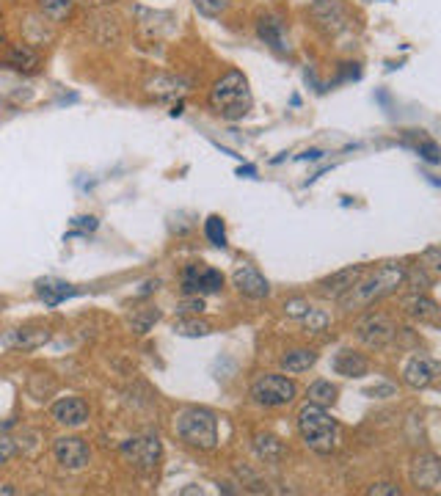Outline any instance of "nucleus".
I'll return each instance as SVG.
<instances>
[{
  "label": "nucleus",
  "instance_id": "obj_34",
  "mask_svg": "<svg viewBox=\"0 0 441 496\" xmlns=\"http://www.w3.org/2000/svg\"><path fill=\"white\" fill-rule=\"evenodd\" d=\"M204 309V301H202V295H188L180 306H177V311L180 314H199V311Z\"/></svg>",
  "mask_w": 441,
  "mask_h": 496
},
{
  "label": "nucleus",
  "instance_id": "obj_11",
  "mask_svg": "<svg viewBox=\"0 0 441 496\" xmlns=\"http://www.w3.org/2000/svg\"><path fill=\"white\" fill-rule=\"evenodd\" d=\"M411 482L420 488V491H439L441 488V460L436 455L422 453L411 460Z\"/></svg>",
  "mask_w": 441,
  "mask_h": 496
},
{
  "label": "nucleus",
  "instance_id": "obj_30",
  "mask_svg": "<svg viewBox=\"0 0 441 496\" xmlns=\"http://www.w3.org/2000/svg\"><path fill=\"white\" fill-rule=\"evenodd\" d=\"M256 453L265 460H276L281 455V441H276L274 435H256Z\"/></svg>",
  "mask_w": 441,
  "mask_h": 496
},
{
  "label": "nucleus",
  "instance_id": "obj_13",
  "mask_svg": "<svg viewBox=\"0 0 441 496\" xmlns=\"http://www.w3.org/2000/svg\"><path fill=\"white\" fill-rule=\"evenodd\" d=\"M232 281H234V287H237L240 295H246V298H251V301H262V298L271 295L268 279H265L256 268H251V265H240V268L232 273Z\"/></svg>",
  "mask_w": 441,
  "mask_h": 496
},
{
  "label": "nucleus",
  "instance_id": "obj_42",
  "mask_svg": "<svg viewBox=\"0 0 441 496\" xmlns=\"http://www.w3.org/2000/svg\"><path fill=\"white\" fill-rule=\"evenodd\" d=\"M0 306H3V298H0Z\"/></svg>",
  "mask_w": 441,
  "mask_h": 496
},
{
  "label": "nucleus",
  "instance_id": "obj_22",
  "mask_svg": "<svg viewBox=\"0 0 441 496\" xmlns=\"http://www.w3.org/2000/svg\"><path fill=\"white\" fill-rule=\"evenodd\" d=\"M39 53L31 47V44H11L9 53L3 56V63L9 69H17V72H33L39 66Z\"/></svg>",
  "mask_w": 441,
  "mask_h": 496
},
{
  "label": "nucleus",
  "instance_id": "obj_28",
  "mask_svg": "<svg viewBox=\"0 0 441 496\" xmlns=\"http://www.w3.org/2000/svg\"><path fill=\"white\" fill-rule=\"evenodd\" d=\"M204 234H207V240H210L212 246H218V248L227 246V227H224V221H221L218 215H210V218L204 221Z\"/></svg>",
  "mask_w": 441,
  "mask_h": 496
},
{
  "label": "nucleus",
  "instance_id": "obj_32",
  "mask_svg": "<svg viewBox=\"0 0 441 496\" xmlns=\"http://www.w3.org/2000/svg\"><path fill=\"white\" fill-rule=\"evenodd\" d=\"M420 262H422L420 268H425L427 273L441 276V246H433V248H427V251H422Z\"/></svg>",
  "mask_w": 441,
  "mask_h": 496
},
{
  "label": "nucleus",
  "instance_id": "obj_33",
  "mask_svg": "<svg viewBox=\"0 0 441 496\" xmlns=\"http://www.w3.org/2000/svg\"><path fill=\"white\" fill-rule=\"evenodd\" d=\"M301 320H303V326L312 331V334H320V331H326V326H328V314L320 309H312V306H309V311Z\"/></svg>",
  "mask_w": 441,
  "mask_h": 496
},
{
  "label": "nucleus",
  "instance_id": "obj_2",
  "mask_svg": "<svg viewBox=\"0 0 441 496\" xmlns=\"http://www.w3.org/2000/svg\"><path fill=\"white\" fill-rule=\"evenodd\" d=\"M210 108L221 119H229V122L243 119L251 110V88H249L246 75L237 72V69H232L221 81L212 83Z\"/></svg>",
  "mask_w": 441,
  "mask_h": 496
},
{
  "label": "nucleus",
  "instance_id": "obj_12",
  "mask_svg": "<svg viewBox=\"0 0 441 496\" xmlns=\"http://www.w3.org/2000/svg\"><path fill=\"white\" fill-rule=\"evenodd\" d=\"M224 287V276L212 268H199L188 265L182 273V292L185 295H210Z\"/></svg>",
  "mask_w": 441,
  "mask_h": 496
},
{
  "label": "nucleus",
  "instance_id": "obj_25",
  "mask_svg": "<svg viewBox=\"0 0 441 496\" xmlns=\"http://www.w3.org/2000/svg\"><path fill=\"white\" fill-rule=\"evenodd\" d=\"M306 397H309V403H317V405H334L336 400V386L331 381H315L309 389H306Z\"/></svg>",
  "mask_w": 441,
  "mask_h": 496
},
{
  "label": "nucleus",
  "instance_id": "obj_17",
  "mask_svg": "<svg viewBox=\"0 0 441 496\" xmlns=\"http://www.w3.org/2000/svg\"><path fill=\"white\" fill-rule=\"evenodd\" d=\"M144 91H147L149 97H155V100H174V97H182L188 91V83L182 81V78L157 72L155 78H149L144 83Z\"/></svg>",
  "mask_w": 441,
  "mask_h": 496
},
{
  "label": "nucleus",
  "instance_id": "obj_8",
  "mask_svg": "<svg viewBox=\"0 0 441 496\" xmlns=\"http://www.w3.org/2000/svg\"><path fill=\"white\" fill-rule=\"evenodd\" d=\"M119 453L125 455L127 460L144 472L157 469V460H160V438L157 435H141V438H130L122 441Z\"/></svg>",
  "mask_w": 441,
  "mask_h": 496
},
{
  "label": "nucleus",
  "instance_id": "obj_35",
  "mask_svg": "<svg viewBox=\"0 0 441 496\" xmlns=\"http://www.w3.org/2000/svg\"><path fill=\"white\" fill-rule=\"evenodd\" d=\"M284 311H287L290 317H295V320H301V317L309 311V304H306V301H301V298H293V301H287V304H284Z\"/></svg>",
  "mask_w": 441,
  "mask_h": 496
},
{
  "label": "nucleus",
  "instance_id": "obj_24",
  "mask_svg": "<svg viewBox=\"0 0 441 496\" xmlns=\"http://www.w3.org/2000/svg\"><path fill=\"white\" fill-rule=\"evenodd\" d=\"M317 361V353L315 351H306V348H298V351H290L281 356V370L287 375H298V372H306L309 367H315Z\"/></svg>",
  "mask_w": 441,
  "mask_h": 496
},
{
  "label": "nucleus",
  "instance_id": "obj_37",
  "mask_svg": "<svg viewBox=\"0 0 441 496\" xmlns=\"http://www.w3.org/2000/svg\"><path fill=\"white\" fill-rule=\"evenodd\" d=\"M72 227L81 229V232H94V229H97V218H94V215H81V218L72 221Z\"/></svg>",
  "mask_w": 441,
  "mask_h": 496
},
{
  "label": "nucleus",
  "instance_id": "obj_38",
  "mask_svg": "<svg viewBox=\"0 0 441 496\" xmlns=\"http://www.w3.org/2000/svg\"><path fill=\"white\" fill-rule=\"evenodd\" d=\"M367 394H370V397H380V394H383V397H392V394H395V386H389V383H386V386H373V389H367Z\"/></svg>",
  "mask_w": 441,
  "mask_h": 496
},
{
  "label": "nucleus",
  "instance_id": "obj_15",
  "mask_svg": "<svg viewBox=\"0 0 441 496\" xmlns=\"http://www.w3.org/2000/svg\"><path fill=\"white\" fill-rule=\"evenodd\" d=\"M47 339H50V331L47 329H14L6 331L0 336V345L11 348V351H36V348H42Z\"/></svg>",
  "mask_w": 441,
  "mask_h": 496
},
{
  "label": "nucleus",
  "instance_id": "obj_16",
  "mask_svg": "<svg viewBox=\"0 0 441 496\" xmlns=\"http://www.w3.org/2000/svg\"><path fill=\"white\" fill-rule=\"evenodd\" d=\"M50 413H53V419L58 425L81 428V425H85V419H88V405H85L81 397H63V400H58L50 408Z\"/></svg>",
  "mask_w": 441,
  "mask_h": 496
},
{
  "label": "nucleus",
  "instance_id": "obj_6",
  "mask_svg": "<svg viewBox=\"0 0 441 496\" xmlns=\"http://www.w3.org/2000/svg\"><path fill=\"white\" fill-rule=\"evenodd\" d=\"M295 383L284 375H274V372H265L259 378H254L251 383V400L256 405H265V408H281V405H290L295 400Z\"/></svg>",
  "mask_w": 441,
  "mask_h": 496
},
{
  "label": "nucleus",
  "instance_id": "obj_14",
  "mask_svg": "<svg viewBox=\"0 0 441 496\" xmlns=\"http://www.w3.org/2000/svg\"><path fill=\"white\" fill-rule=\"evenodd\" d=\"M364 276V268H345V270H336L331 276H326V279H320L317 281V292L323 295V298H331V301H339L348 289L356 284L358 279Z\"/></svg>",
  "mask_w": 441,
  "mask_h": 496
},
{
  "label": "nucleus",
  "instance_id": "obj_40",
  "mask_svg": "<svg viewBox=\"0 0 441 496\" xmlns=\"http://www.w3.org/2000/svg\"><path fill=\"white\" fill-rule=\"evenodd\" d=\"M85 6H91V9H100V6H110V3H116V0H83Z\"/></svg>",
  "mask_w": 441,
  "mask_h": 496
},
{
  "label": "nucleus",
  "instance_id": "obj_27",
  "mask_svg": "<svg viewBox=\"0 0 441 496\" xmlns=\"http://www.w3.org/2000/svg\"><path fill=\"white\" fill-rule=\"evenodd\" d=\"M72 6H75V0H39L42 14L44 17H50V20H63V17H69Z\"/></svg>",
  "mask_w": 441,
  "mask_h": 496
},
{
  "label": "nucleus",
  "instance_id": "obj_18",
  "mask_svg": "<svg viewBox=\"0 0 441 496\" xmlns=\"http://www.w3.org/2000/svg\"><path fill=\"white\" fill-rule=\"evenodd\" d=\"M256 36L271 44L279 53H290V44H287V33H284V22L279 20L276 14H262L256 20Z\"/></svg>",
  "mask_w": 441,
  "mask_h": 496
},
{
  "label": "nucleus",
  "instance_id": "obj_43",
  "mask_svg": "<svg viewBox=\"0 0 441 496\" xmlns=\"http://www.w3.org/2000/svg\"><path fill=\"white\" fill-rule=\"evenodd\" d=\"M439 323H441V320H439Z\"/></svg>",
  "mask_w": 441,
  "mask_h": 496
},
{
  "label": "nucleus",
  "instance_id": "obj_19",
  "mask_svg": "<svg viewBox=\"0 0 441 496\" xmlns=\"http://www.w3.org/2000/svg\"><path fill=\"white\" fill-rule=\"evenodd\" d=\"M403 309L408 311L414 320H420V323H439L441 320L439 304H436L433 298H427V295H420V292L405 295V298H403Z\"/></svg>",
  "mask_w": 441,
  "mask_h": 496
},
{
  "label": "nucleus",
  "instance_id": "obj_36",
  "mask_svg": "<svg viewBox=\"0 0 441 496\" xmlns=\"http://www.w3.org/2000/svg\"><path fill=\"white\" fill-rule=\"evenodd\" d=\"M367 494L370 496H400V488L398 485H392V482H375V485L367 488Z\"/></svg>",
  "mask_w": 441,
  "mask_h": 496
},
{
  "label": "nucleus",
  "instance_id": "obj_9",
  "mask_svg": "<svg viewBox=\"0 0 441 496\" xmlns=\"http://www.w3.org/2000/svg\"><path fill=\"white\" fill-rule=\"evenodd\" d=\"M53 455H56L58 466L66 469V472H81V469L88 466V460H91L88 444H85L83 438H78V435H61V438H56Z\"/></svg>",
  "mask_w": 441,
  "mask_h": 496
},
{
  "label": "nucleus",
  "instance_id": "obj_29",
  "mask_svg": "<svg viewBox=\"0 0 441 496\" xmlns=\"http://www.w3.org/2000/svg\"><path fill=\"white\" fill-rule=\"evenodd\" d=\"M157 320H160V311L157 309H141L130 314V326H133V331H138V334H147L152 329V323H157Z\"/></svg>",
  "mask_w": 441,
  "mask_h": 496
},
{
  "label": "nucleus",
  "instance_id": "obj_5",
  "mask_svg": "<svg viewBox=\"0 0 441 496\" xmlns=\"http://www.w3.org/2000/svg\"><path fill=\"white\" fill-rule=\"evenodd\" d=\"M309 14L326 39H342L353 31V14L342 0H315Z\"/></svg>",
  "mask_w": 441,
  "mask_h": 496
},
{
  "label": "nucleus",
  "instance_id": "obj_26",
  "mask_svg": "<svg viewBox=\"0 0 441 496\" xmlns=\"http://www.w3.org/2000/svg\"><path fill=\"white\" fill-rule=\"evenodd\" d=\"M210 331V323H204L199 317H180L174 323V334H180V336H207Z\"/></svg>",
  "mask_w": 441,
  "mask_h": 496
},
{
  "label": "nucleus",
  "instance_id": "obj_23",
  "mask_svg": "<svg viewBox=\"0 0 441 496\" xmlns=\"http://www.w3.org/2000/svg\"><path fill=\"white\" fill-rule=\"evenodd\" d=\"M405 146H414V152L427 163H441V146L436 141H430L427 135H422L417 130L405 133Z\"/></svg>",
  "mask_w": 441,
  "mask_h": 496
},
{
  "label": "nucleus",
  "instance_id": "obj_39",
  "mask_svg": "<svg viewBox=\"0 0 441 496\" xmlns=\"http://www.w3.org/2000/svg\"><path fill=\"white\" fill-rule=\"evenodd\" d=\"M298 160H323V152L320 149H306L303 155H298Z\"/></svg>",
  "mask_w": 441,
  "mask_h": 496
},
{
  "label": "nucleus",
  "instance_id": "obj_4",
  "mask_svg": "<svg viewBox=\"0 0 441 496\" xmlns=\"http://www.w3.org/2000/svg\"><path fill=\"white\" fill-rule=\"evenodd\" d=\"M177 435L196 450H215L218 444V422L207 408H182L174 419Z\"/></svg>",
  "mask_w": 441,
  "mask_h": 496
},
{
  "label": "nucleus",
  "instance_id": "obj_31",
  "mask_svg": "<svg viewBox=\"0 0 441 496\" xmlns=\"http://www.w3.org/2000/svg\"><path fill=\"white\" fill-rule=\"evenodd\" d=\"M193 6L204 14V17H221L232 6V0H193Z\"/></svg>",
  "mask_w": 441,
  "mask_h": 496
},
{
  "label": "nucleus",
  "instance_id": "obj_10",
  "mask_svg": "<svg viewBox=\"0 0 441 496\" xmlns=\"http://www.w3.org/2000/svg\"><path fill=\"white\" fill-rule=\"evenodd\" d=\"M441 378V361L430 358V356H411L403 364V381L411 389H427Z\"/></svg>",
  "mask_w": 441,
  "mask_h": 496
},
{
  "label": "nucleus",
  "instance_id": "obj_1",
  "mask_svg": "<svg viewBox=\"0 0 441 496\" xmlns=\"http://www.w3.org/2000/svg\"><path fill=\"white\" fill-rule=\"evenodd\" d=\"M405 273H408L405 262H383V265H378L367 279H358L356 284L339 298L342 309H361V306H370L380 298L398 292V287L405 284Z\"/></svg>",
  "mask_w": 441,
  "mask_h": 496
},
{
  "label": "nucleus",
  "instance_id": "obj_21",
  "mask_svg": "<svg viewBox=\"0 0 441 496\" xmlns=\"http://www.w3.org/2000/svg\"><path fill=\"white\" fill-rule=\"evenodd\" d=\"M331 367H334V372L336 375H342V378H364V375L370 372V361H367L361 353L339 351L334 356V361H331Z\"/></svg>",
  "mask_w": 441,
  "mask_h": 496
},
{
  "label": "nucleus",
  "instance_id": "obj_3",
  "mask_svg": "<svg viewBox=\"0 0 441 496\" xmlns=\"http://www.w3.org/2000/svg\"><path fill=\"white\" fill-rule=\"evenodd\" d=\"M298 433L312 453L331 455L336 450V441H339V425L323 405L306 403L298 411Z\"/></svg>",
  "mask_w": 441,
  "mask_h": 496
},
{
  "label": "nucleus",
  "instance_id": "obj_41",
  "mask_svg": "<svg viewBox=\"0 0 441 496\" xmlns=\"http://www.w3.org/2000/svg\"><path fill=\"white\" fill-rule=\"evenodd\" d=\"M237 174H240V177H243V174H246V177H254V174H256V168H254V165H246V168H240Z\"/></svg>",
  "mask_w": 441,
  "mask_h": 496
},
{
  "label": "nucleus",
  "instance_id": "obj_7",
  "mask_svg": "<svg viewBox=\"0 0 441 496\" xmlns=\"http://www.w3.org/2000/svg\"><path fill=\"white\" fill-rule=\"evenodd\" d=\"M356 339L361 345H367V348H373V351H380V348H386L392 339H395V323L386 317V314H380V311H370V314H364L361 320L356 323Z\"/></svg>",
  "mask_w": 441,
  "mask_h": 496
},
{
  "label": "nucleus",
  "instance_id": "obj_20",
  "mask_svg": "<svg viewBox=\"0 0 441 496\" xmlns=\"http://www.w3.org/2000/svg\"><path fill=\"white\" fill-rule=\"evenodd\" d=\"M36 295H39V301H42L44 306L53 309V306H58L61 301L78 295V287H72V284H66V281H58V279H39V281H36Z\"/></svg>",
  "mask_w": 441,
  "mask_h": 496
}]
</instances>
